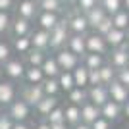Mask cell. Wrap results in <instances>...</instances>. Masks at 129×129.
Returning <instances> with one entry per match:
<instances>
[{
	"instance_id": "1",
	"label": "cell",
	"mask_w": 129,
	"mask_h": 129,
	"mask_svg": "<svg viewBox=\"0 0 129 129\" xmlns=\"http://www.w3.org/2000/svg\"><path fill=\"white\" fill-rule=\"evenodd\" d=\"M68 37H70V29H68V23H66V16L62 17V21L56 27L50 29V46L48 50L56 52V50L64 48L66 43H68Z\"/></svg>"
},
{
	"instance_id": "2",
	"label": "cell",
	"mask_w": 129,
	"mask_h": 129,
	"mask_svg": "<svg viewBox=\"0 0 129 129\" xmlns=\"http://www.w3.org/2000/svg\"><path fill=\"white\" fill-rule=\"evenodd\" d=\"M2 66H4V75L10 81H14V83H23V75H25V68H27L23 58L12 56V58Z\"/></svg>"
},
{
	"instance_id": "3",
	"label": "cell",
	"mask_w": 129,
	"mask_h": 129,
	"mask_svg": "<svg viewBox=\"0 0 129 129\" xmlns=\"http://www.w3.org/2000/svg\"><path fill=\"white\" fill-rule=\"evenodd\" d=\"M6 112L12 116L14 121H27L33 114V106H29V104H27L23 98H19V94H17L16 100L6 106Z\"/></svg>"
},
{
	"instance_id": "4",
	"label": "cell",
	"mask_w": 129,
	"mask_h": 129,
	"mask_svg": "<svg viewBox=\"0 0 129 129\" xmlns=\"http://www.w3.org/2000/svg\"><path fill=\"white\" fill-rule=\"evenodd\" d=\"M54 58H56V62H58L60 70L62 71H71L73 68H77V66L81 64V58L77 56V54H73L70 48H60L54 52Z\"/></svg>"
},
{
	"instance_id": "5",
	"label": "cell",
	"mask_w": 129,
	"mask_h": 129,
	"mask_svg": "<svg viewBox=\"0 0 129 129\" xmlns=\"http://www.w3.org/2000/svg\"><path fill=\"white\" fill-rule=\"evenodd\" d=\"M66 23H68V29L70 33H79V35H87L89 33V21H87V17L83 12H77L73 10L71 14L66 16Z\"/></svg>"
},
{
	"instance_id": "6",
	"label": "cell",
	"mask_w": 129,
	"mask_h": 129,
	"mask_svg": "<svg viewBox=\"0 0 129 129\" xmlns=\"http://www.w3.org/2000/svg\"><path fill=\"white\" fill-rule=\"evenodd\" d=\"M43 96H44V92H43L41 83H39V85H31V83L19 85V98H23L29 106H35Z\"/></svg>"
},
{
	"instance_id": "7",
	"label": "cell",
	"mask_w": 129,
	"mask_h": 129,
	"mask_svg": "<svg viewBox=\"0 0 129 129\" xmlns=\"http://www.w3.org/2000/svg\"><path fill=\"white\" fill-rule=\"evenodd\" d=\"M19 94V89H17V83L10 79H2L0 81V106L6 108L8 104H12Z\"/></svg>"
},
{
	"instance_id": "8",
	"label": "cell",
	"mask_w": 129,
	"mask_h": 129,
	"mask_svg": "<svg viewBox=\"0 0 129 129\" xmlns=\"http://www.w3.org/2000/svg\"><path fill=\"white\" fill-rule=\"evenodd\" d=\"M85 44H87V52H96V54H102V56L110 50L106 39H104L102 35H98L96 31L85 35Z\"/></svg>"
},
{
	"instance_id": "9",
	"label": "cell",
	"mask_w": 129,
	"mask_h": 129,
	"mask_svg": "<svg viewBox=\"0 0 129 129\" xmlns=\"http://www.w3.org/2000/svg\"><path fill=\"white\" fill-rule=\"evenodd\" d=\"M127 62H129V46H127V43L119 44L118 48H112V52L108 56V64L112 66V68H116V70L125 68Z\"/></svg>"
},
{
	"instance_id": "10",
	"label": "cell",
	"mask_w": 129,
	"mask_h": 129,
	"mask_svg": "<svg viewBox=\"0 0 129 129\" xmlns=\"http://www.w3.org/2000/svg\"><path fill=\"white\" fill-rule=\"evenodd\" d=\"M62 17H64V14L39 10L37 17H35V23H37V27H41V29H44V31H50L52 27H56L60 21H62Z\"/></svg>"
},
{
	"instance_id": "11",
	"label": "cell",
	"mask_w": 129,
	"mask_h": 129,
	"mask_svg": "<svg viewBox=\"0 0 129 129\" xmlns=\"http://www.w3.org/2000/svg\"><path fill=\"white\" fill-rule=\"evenodd\" d=\"M33 31V21L25 19V17H19L16 16L12 19V27H10V37L16 39V37H29Z\"/></svg>"
},
{
	"instance_id": "12",
	"label": "cell",
	"mask_w": 129,
	"mask_h": 129,
	"mask_svg": "<svg viewBox=\"0 0 129 129\" xmlns=\"http://www.w3.org/2000/svg\"><path fill=\"white\" fill-rule=\"evenodd\" d=\"M16 14L19 17L29 19V21H35V17L39 14L37 0H19V2H16Z\"/></svg>"
},
{
	"instance_id": "13",
	"label": "cell",
	"mask_w": 129,
	"mask_h": 129,
	"mask_svg": "<svg viewBox=\"0 0 129 129\" xmlns=\"http://www.w3.org/2000/svg\"><path fill=\"white\" fill-rule=\"evenodd\" d=\"M108 89V96H110V100H114V102L118 104H123L129 100V89L125 85H121L118 79H114L110 85H106Z\"/></svg>"
},
{
	"instance_id": "14",
	"label": "cell",
	"mask_w": 129,
	"mask_h": 129,
	"mask_svg": "<svg viewBox=\"0 0 129 129\" xmlns=\"http://www.w3.org/2000/svg\"><path fill=\"white\" fill-rule=\"evenodd\" d=\"M58 104H60V98L58 96H48V94H44V96L33 106V110H35V114H37L41 119H44L54 108L58 106Z\"/></svg>"
},
{
	"instance_id": "15",
	"label": "cell",
	"mask_w": 129,
	"mask_h": 129,
	"mask_svg": "<svg viewBox=\"0 0 129 129\" xmlns=\"http://www.w3.org/2000/svg\"><path fill=\"white\" fill-rule=\"evenodd\" d=\"M87 100L89 102H92L94 106H102L104 102H108L110 100V96H108V89L106 85H92V87H87Z\"/></svg>"
},
{
	"instance_id": "16",
	"label": "cell",
	"mask_w": 129,
	"mask_h": 129,
	"mask_svg": "<svg viewBox=\"0 0 129 129\" xmlns=\"http://www.w3.org/2000/svg\"><path fill=\"white\" fill-rule=\"evenodd\" d=\"M31 44L33 48H39V50H46L48 52V46H50V31H44L41 27L33 29L31 31Z\"/></svg>"
},
{
	"instance_id": "17",
	"label": "cell",
	"mask_w": 129,
	"mask_h": 129,
	"mask_svg": "<svg viewBox=\"0 0 129 129\" xmlns=\"http://www.w3.org/2000/svg\"><path fill=\"white\" fill-rule=\"evenodd\" d=\"M66 48H70L73 54L77 56H83L87 52V44H85V35H79V33H70L68 37V43H66Z\"/></svg>"
},
{
	"instance_id": "18",
	"label": "cell",
	"mask_w": 129,
	"mask_h": 129,
	"mask_svg": "<svg viewBox=\"0 0 129 129\" xmlns=\"http://www.w3.org/2000/svg\"><path fill=\"white\" fill-rule=\"evenodd\" d=\"M121 104L114 102V100H108V102H104L102 106H100V116L102 118H106L108 121H118L119 118H121Z\"/></svg>"
},
{
	"instance_id": "19",
	"label": "cell",
	"mask_w": 129,
	"mask_h": 129,
	"mask_svg": "<svg viewBox=\"0 0 129 129\" xmlns=\"http://www.w3.org/2000/svg\"><path fill=\"white\" fill-rule=\"evenodd\" d=\"M79 108H81V121H83V123L91 125L96 118H100V108L94 106V104L89 102V100H85Z\"/></svg>"
},
{
	"instance_id": "20",
	"label": "cell",
	"mask_w": 129,
	"mask_h": 129,
	"mask_svg": "<svg viewBox=\"0 0 129 129\" xmlns=\"http://www.w3.org/2000/svg\"><path fill=\"white\" fill-rule=\"evenodd\" d=\"M41 70H43L44 77H58L60 71H62L58 62H56V58H54V54H50V50H48V54H46L44 62L41 64Z\"/></svg>"
},
{
	"instance_id": "21",
	"label": "cell",
	"mask_w": 129,
	"mask_h": 129,
	"mask_svg": "<svg viewBox=\"0 0 129 129\" xmlns=\"http://www.w3.org/2000/svg\"><path fill=\"white\" fill-rule=\"evenodd\" d=\"M39 10L43 12H56V14H64L66 6H68V0H37ZM66 16V14H64Z\"/></svg>"
},
{
	"instance_id": "22",
	"label": "cell",
	"mask_w": 129,
	"mask_h": 129,
	"mask_svg": "<svg viewBox=\"0 0 129 129\" xmlns=\"http://www.w3.org/2000/svg\"><path fill=\"white\" fill-rule=\"evenodd\" d=\"M108 14H106V10H104L100 4H96V6H92L89 12H85V17H87V21H89V27L91 29H94V27L98 25V23L102 21L104 17H106Z\"/></svg>"
},
{
	"instance_id": "23",
	"label": "cell",
	"mask_w": 129,
	"mask_h": 129,
	"mask_svg": "<svg viewBox=\"0 0 129 129\" xmlns=\"http://www.w3.org/2000/svg\"><path fill=\"white\" fill-rule=\"evenodd\" d=\"M81 64L85 66L87 70H98L102 64H106L102 54H96V52H85L81 56Z\"/></svg>"
},
{
	"instance_id": "24",
	"label": "cell",
	"mask_w": 129,
	"mask_h": 129,
	"mask_svg": "<svg viewBox=\"0 0 129 129\" xmlns=\"http://www.w3.org/2000/svg\"><path fill=\"white\" fill-rule=\"evenodd\" d=\"M104 39H106V43H108L110 48H118L119 44L125 43V31L123 29H118V27H112V29L104 35Z\"/></svg>"
},
{
	"instance_id": "25",
	"label": "cell",
	"mask_w": 129,
	"mask_h": 129,
	"mask_svg": "<svg viewBox=\"0 0 129 129\" xmlns=\"http://www.w3.org/2000/svg\"><path fill=\"white\" fill-rule=\"evenodd\" d=\"M64 118H66V123L73 127L81 121V108L77 104H71L68 102V106H64Z\"/></svg>"
},
{
	"instance_id": "26",
	"label": "cell",
	"mask_w": 129,
	"mask_h": 129,
	"mask_svg": "<svg viewBox=\"0 0 129 129\" xmlns=\"http://www.w3.org/2000/svg\"><path fill=\"white\" fill-rule=\"evenodd\" d=\"M46 50H39V48H31L27 54H23V62H25V66H37V68H41V64L44 62V58H46Z\"/></svg>"
},
{
	"instance_id": "27",
	"label": "cell",
	"mask_w": 129,
	"mask_h": 129,
	"mask_svg": "<svg viewBox=\"0 0 129 129\" xmlns=\"http://www.w3.org/2000/svg\"><path fill=\"white\" fill-rule=\"evenodd\" d=\"M71 75H73V81H75V87H81V89H87V87H89V70H87L83 64L73 68V70H71Z\"/></svg>"
},
{
	"instance_id": "28",
	"label": "cell",
	"mask_w": 129,
	"mask_h": 129,
	"mask_svg": "<svg viewBox=\"0 0 129 129\" xmlns=\"http://www.w3.org/2000/svg\"><path fill=\"white\" fill-rule=\"evenodd\" d=\"M44 79V73L41 68L37 66H27L25 68V75H23V83H31V85H39L43 83Z\"/></svg>"
},
{
	"instance_id": "29",
	"label": "cell",
	"mask_w": 129,
	"mask_h": 129,
	"mask_svg": "<svg viewBox=\"0 0 129 129\" xmlns=\"http://www.w3.org/2000/svg\"><path fill=\"white\" fill-rule=\"evenodd\" d=\"M31 48H33L31 37H16V39H12V50L16 54H19V56L27 54Z\"/></svg>"
},
{
	"instance_id": "30",
	"label": "cell",
	"mask_w": 129,
	"mask_h": 129,
	"mask_svg": "<svg viewBox=\"0 0 129 129\" xmlns=\"http://www.w3.org/2000/svg\"><path fill=\"white\" fill-rule=\"evenodd\" d=\"M41 87H43V92H44V94H48V96H58L60 92H62L56 77H44L43 83H41Z\"/></svg>"
},
{
	"instance_id": "31",
	"label": "cell",
	"mask_w": 129,
	"mask_h": 129,
	"mask_svg": "<svg viewBox=\"0 0 129 129\" xmlns=\"http://www.w3.org/2000/svg\"><path fill=\"white\" fill-rule=\"evenodd\" d=\"M56 79H58V85H60V91L62 92H70L75 87V81H73L71 71H60V75Z\"/></svg>"
},
{
	"instance_id": "32",
	"label": "cell",
	"mask_w": 129,
	"mask_h": 129,
	"mask_svg": "<svg viewBox=\"0 0 129 129\" xmlns=\"http://www.w3.org/2000/svg\"><path fill=\"white\" fill-rule=\"evenodd\" d=\"M68 94V102L71 104H77V106H81V104L87 100V89H81V87H73L70 92H66Z\"/></svg>"
},
{
	"instance_id": "33",
	"label": "cell",
	"mask_w": 129,
	"mask_h": 129,
	"mask_svg": "<svg viewBox=\"0 0 129 129\" xmlns=\"http://www.w3.org/2000/svg\"><path fill=\"white\" fill-rule=\"evenodd\" d=\"M112 23H114V27L127 31V27H129V12L123 10V8H121L119 12H116V14L112 16Z\"/></svg>"
},
{
	"instance_id": "34",
	"label": "cell",
	"mask_w": 129,
	"mask_h": 129,
	"mask_svg": "<svg viewBox=\"0 0 129 129\" xmlns=\"http://www.w3.org/2000/svg\"><path fill=\"white\" fill-rule=\"evenodd\" d=\"M98 73H100L102 85H110V83L116 79V68H112L110 64H102L100 68H98Z\"/></svg>"
},
{
	"instance_id": "35",
	"label": "cell",
	"mask_w": 129,
	"mask_h": 129,
	"mask_svg": "<svg viewBox=\"0 0 129 129\" xmlns=\"http://www.w3.org/2000/svg\"><path fill=\"white\" fill-rule=\"evenodd\" d=\"M12 19L10 12L0 10V35H10V27H12Z\"/></svg>"
},
{
	"instance_id": "36",
	"label": "cell",
	"mask_w": 129,
	"mask_h": 129,
	"mask_svg": "<svg viewBox=\"0 0 129 129\" xmlns=\"http://www.w3.org/2000/svg\"><path fill=\"white\" fill-rule=\"evenodd\" d=\"M100 6L106 10L108 16H114L116 12H119L121 8H123V0H104Z\"/></svg>"
},
{
	"instance_id": "37",
	"label": "cell",
	"mask_w": 129,
	"mask_h": 129,
	"mask_svg": "<svg viewBox=\"0 0 129 129\" xmlns=\"http://www.w3.org/2000/svg\"><path fill=\"white\" fill-rule=\"evenodd\" d=\"M12 56H14L12 43H8V41H2V39H0V64H6Z\"/></svg>"
},
{
	"instance_id": "38",
	"label": "cell",
	"mask_w": 129,
	"mask_h": 129,
	"mask_svg": "<svg viewBox=\"0 0 129 129\" xmlns=\"http://www.w3.org/2000/svg\"><path fill=\"white\" fill-rule=\"evenodd\" d=\"M44 119H46L48 123H60V121H66V118H64V106H60V104H58V106L54 108Z\"/></svg>"
},
{
	"instance_id": "39",
	"label": "cell",
	"mask_w": 129,
	"mask_h": 129,
	"mask_svg": "<svg viewBox=\"0 0 129 129\" xmlns=\"http://www.w3.org/2000/svg\"><path fill=\"white\" fill-rule=\"evenodd\" d=\"M112 27H114V23H112V16H106L102 21H100L96 27H94V29H92V31H96L98 35H102V37H104V35H106V33L110 31Z\"/></svg>"
},
{
	"instance_id": "40",
	"label": "cell",
	"mask_w": 129,
	"mask_h": 129,
	"mask_svg": "<svg viewBox=\"0 0 129 129\" xmlns=\"http://www.w3.org/2000/svg\"><path fill=\"white\" fill-rule=\"evenodd\" d=\"M116 79L121 83V85H125L129 89V66H125V68H119V70H116Z\"/></svg>"
},
{
	"instance_id": "41",
	"label": "cell",
	"mask_w": 129,
	"mask_h": 129,
	"mask_svg": "<svg viewBox=\"0 0 129 129\" xmlns=\"http://www.w3.org/2000/svg\"><path fill=\"white\" fill-rule=\"evenodd\" d=\"M92 6H96V0H75V10L77 12H89Z\"/></svg>"
},
{
	"instance_id": "42",
	"label": "cell",
	"mask_w": 129,
	"mask_h": 129,
	"mask_svg": "<svg viewBox=\"0 0 129 129\" xmlns=\"http://www.w3.org/2000/svg\"><path fill=\"white\" fill-rule=\"evenodd\" d=\"M14 119H12V116L8 112H0V129H12L14 127Z\"/></svg>"
},
{
	"instance_id": "43",
	"label": "cell",
	"mask_w": 129,
	"mask_h": 129,
	"mask_svg": "<svg viewBox=\"0 0 129 129\" xmlns=\"http://www.w3.org/2000/svg\"><path fill=\"white\" fill-rule=\"evenodd\" d=\"M91 129H112V121H108L106 118H96L94 121L91 123Z\"/></svg>"
},
{
	"instance_id": "44",
	"label": "cell",
	"mask_w": 129,
	"mask_h": 129,
	"mask_svg": "<svg viewBox=\"0 0 129 129\" xmlns=\"http://www.w3.org/2000/svg\"><path fill=\"white\" fill-rule=\"evenodd\" d=\"M92 85H102L98 70H89V87H92Z\"/></svg>"
},
{
	"instance_id": "45",
	"label": "cell",
	"mask_w": 129,
	"mask_h": 129,
	"mask_svg": "<svg viewBox=\"0 0 129 129\" xmlns=\"http://www.w3.org/2000/svg\"><path fill=\"white\" fill-rule=\"evenodd\" d=\"M14 6H16V0H0V10L4 12H10Z\"/></svg>"
},
{
	"instance_id": "46",
	"label": "cell",
	"mask_w": 129,
	"mask_h": 129,
	"mask_svg": "<svg viewBox=\"0 0 129 129\" xmlns=\"http://www.w3.org/2000/svg\"><path fill=\"white\" fill-rule=\"evenodd\" d=\"M12 129H33V127H31L29 123H27V121H16Z\"/></svg>"
},
{
	"instance_id": "47",
	"label": "cell",
	"mask_w": 129,
	"mask_h": 129,
	"mask_svg": "<svg viewBox=\"0 0 129 129\" xmlns=\"http://www.w3.org/2000/svg\"><path fill=\"white\" fill-rule=\"evenodd\" d=\"M33 129H50V123L46 121V119H41V121H39V123L35 125Z\"/></svg>"
},
{
	"instance_id": "48",
	"label": "cell",
	"mask_w": 129,
	"mask_h": 129,
	"mask_svg": "<svg viewBox=\"0 0 129 129\" xmlns=\"http://www.w3.org/2000/svg\"><path fill=\"white\" fill-rule=\"evenodd\" d=\"M50 129H70V125L66 121H60V123H50Z\"/></svg>"
},
{
	"instance_id": "49",
	"label": "cell",
	"mask_w": 129,
	"mask_h": 129,
	"mask_svg": "<svg viewBox=\"0 0 129 129\" xmlns=\"http://www.w3.org/2000/svg\"><path fill=\"white\" fill-rule=\"evenodd\" d=\"M121 112L125 114V118H129V100H127V102H123V104H121Z\"/></svg>"
},
{
	"instance_id": "50",
	"label": "cell",
	"mask_w": 129,
	"mask_h": 129,
	"mask_svg": "<svg viewBox=\"0 0 129 129\" xmlns=\"http://www.w3.org/2000/svg\"><path fill=\"white\" fill-rule=\"evenodd\" d=\"M71 129H91V125H89V123H83V121H79V123L73 125Z\"/></svg>"
},
{
	"instance_id": "51",
	"label": "cell",
	"mask_w": 129,
	"mask_h": 129,
	"mask_svg": "<svg viewBox=\"0 0 129 129\" xmlns=\"http://www.w3.org/2000/svg\"><path fill=\"white\" fill-rule=\"evenodd\" d=\"M4 66H2V64H0V81H2V79H4Z\"/></svg>"
},
{
	"instance_id": "52",
	"label": "cell",
	"mask_w": 129,
	"mask_h": 129,
	"mask_svg": "<svg viewBox=\"0 0 129 129\" xmlns=\"http://www.w3.org/2000/svg\"><path fill=\"white\" fill-rule=\"evenodd\" d=\"M123 10L129 12V0H123Z\"/></svg>"
},
{
	"instance_id": "53",
	"label": "cell",
	"mask_w": 129,
	"mask_h": 129,
	"mask_svg": "<svg viewBox=\"0 0 129 129\" xmlns=\"http://www.w3.org/2000/svg\"><path fill=\"white\" fill-rule=\"evenodd\" d=\"M125 43H127V46H129V27H127V31H125Z\"/></svg>"
},
{
	"instance_id": "54",
	"label": "cell",
	"mask_w": 129,
	"mask_h": 129,
	"mask_svg": "<svg viewBox=\"0 0 129 129\" xmlns=\"http://www.w3.org/2000/svg\"><path fill=\"white\" fill-rule=\"evenodd\" d=\"M102 2H104V0H96V4H102Z\"/></svg>"
},
{
	"instance_id": "55",
	"label": "cell",
	"mask_w": 129,
	"mask_h": 129,
	"mask_svg": "<svg viewBox=\"0 0 129 129\" xmlns=\"http://www.w3.org/2000/svg\"><path fill=\"white\" fill-rule=\"evenodd\" d=\"M0 112H2V106H0Z\"/></svg>"
},
{
	"instance_id": "56",
	"label": "cell",
	"mask_w": 129,
	"mask_h": 129,
	"mask_svg": "<svg viewBox=\"0 0 129 129\" xmlns=\"http://www.w3.org/2000/svg\"><path fill=\"white\" fill-rule=\"evenodd\" d=\"M127 66H129V62H127Z\"/></svg>"
}]
</instances>
